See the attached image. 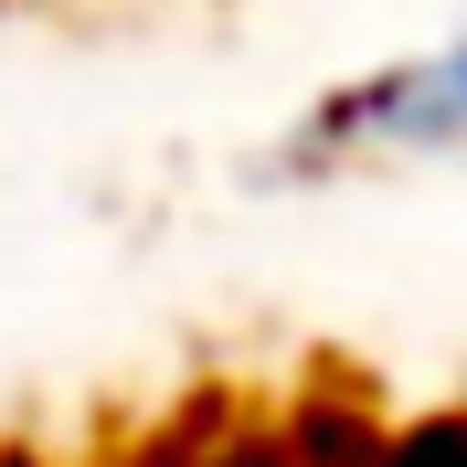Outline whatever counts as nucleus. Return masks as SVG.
<instances>
[{
	"instance_id": "1",
	"label": "nucleus",
	"mask_w": 467,
	"mask_h": 467,
	"mask_svg": "<svg viewBox=\"0 0 467 467\" xmlns=\"http://www.w3.org/2000/svg\"><path fill=\"white\" fill-rule=\"evenodd\" d=\"M340 160H467V22L436 32L425 54L319 96L276 171H340Z\"/></svg>"
},
{
	"instance_id": "2",
	"label": "nucleus",
	"mask_w": 467,
	"mask_h": 467,
	"mask_svg": "<svg viewBox=\"0 0 467 467\" xmlns=\"http://www.w3.org/2000/svg\"><path fill=\"white\" fill-rule=\"evenodd\" d=\"M382 467H467V404H457V414H414V425H393Z\"/></svg>"
}]
</instances>
